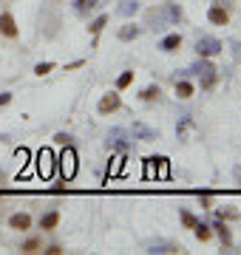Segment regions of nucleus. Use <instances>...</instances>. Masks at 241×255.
Returning <instances> with one entry per match:
<instances>
[{"label":"nucleus","instance_id":"nucleus-1","mask_svg":"<svg viewBox=\"0 0 241 255\" xmlns=\"http://www.w3.org/2000/svg\"><path fill=\"white\" fill-rule=\"evenodd\" d=\"M54 164H57L54 150H51V147H40L37 156H34V167H37L40 179H51V176H54Z\"/></svg>","mask_w":241,"mask_h":255},{"label":"nucleus","instance_id":"nucleus-2","mask_svg":"<svg viewBox=\"0 0 241 255\" xmlns=\"http://www.w3.org/2000/svg\"><path fill=\"white\" fill-rule=\"evenodd\" d=\"M57 162H60V176H63L65 182H71L77 173V153L71 145H65V150L60 156H57Z\"/></svg>","mask_w":241,"mask_h":255},{"label":"nucleus","instance_id":"nucleus-3","mask_svg":"<svg viewBox=\"0 0 241 255\" xmlns=\"http://www.w3.org/2000/svg\"><path fill=\"white\" fill-rule=\"evenodd\" d=\"M145 176L148 179H167L170 176V164L165 156H150L145 159Z\"/></svg>","mask_w":241,"mask_h":255},{"label":"nucleus","instance_id":"nucleus-4","mask_svg":"<svg viewBox=\"0 0 241 255\" xmlns=\"http://www.w3.org/2000/svg\"><path fill=\"white\" fill-rule=\"evenodd\" d=\"M190 71L202 80V88H213V85H216V77H219V74H216V65L213 63H207V57H202Z\"/></svg>","mask_w":241,"mask_h":255},{"label":"nucleus","instance_id":"nucleus-5","mask_svg":"<svg viewBox=\"0 0 241 255\" xmlns=\"http://www.w3.org/2000/svg\"><path fill=\"white\" fill-rule=\"evenodd\" d=\"M222 48V40H216V37H199L196 40V54L199 57H216Z\"/></svg>","mask_w":241,"mask_h":255},{"label":"nucleus","instance_id":"nucleus-6","mask_svg":"<svg viewBox=\"0 0 241 255\" xmlns=\"http://www.w3.org/2000/svg\"><path fill=\"white\" fill-rule=\"evenodd\" d=\"M120 105H122L120 94H117V91H111V94H105V97L100 100V105H97V111H100L102 117H108V114H114V111H120Z\"/></svg>","mask_w":241,"mask_h":255},{"label":"nucleus","instance_id":"nucleus-7","mask_svg":"<svg viewBox=\"0 0 241 255\" xmlns=\"http://www.w3.org/2000/svg\"><path fill=\"white\" fill-rule=\"evenodd\" d=\"M207 20H210L213 26H227V23H230V11L224 9V6H210V9H207Z\"/></svg>","mask_w":241,"mask_h":255},{"label":"nucleus","instance_id":"nucleus-8","mask_svg":"<svg viewBox=\"0 0 241 255\" xmlns=\"http://www.w3.org/2000/svg\"><path fill=\"white\" fill-rule=\"evenodd\" d=\"M128 130H122V128H114L111 133H108V147H120V150H128Z\"/></svg>","mask_w":241,"mask_h":255},{"label":"nucleus","instance_id":"nucleus-9","mask_svg":"<svg viewBox=\"0 0 241 255\" xmlns=\"http://www.w3.org/2000/svg\"><path fill=\"white\" fill-rule=\"evenodd\" d=\"M0 34L17 37V23H14V17H11L9 11H3V14H0Z\"/></svg>","mask_w":241,"mask_h":255},{"label":"nucleus","instance_id":"nucleus-10","mask_svg":"<svg viewBox=\"0 0 241 255\" xmlns=\"http://www.w3.org/2000/svg\"><path fill=\"white\" fill-rule=\"evenodd\" d=\"M9 227L11 230H28L31 227V216H28V213H14L9 219Z\"/></svg>","mask_w":241,"mask_h":255},{"label":"nucleus","instance_id":"nucleus-11","mask_svg":"<svg viewBox=\"0 0 241 255\" xmlns=\"http://www.w3.org/2000/svg\"><path fill=\"white\" fill-rule=\"evenodd\" d=\"M213 230H216V236L222 238V244H224V247H230V244H233V233H230V227H227L222 219H216V227H213Z\"/></svg>","mask_w":241,"mask_h":255},{"label":"nucleus","instance_id":"nucleus-12","mask_svg":"<svg viewBox=\"0 0 241 255\" xmlns=\"http://www.w3.org/2000/svg\"><path fill=\"white\" fill-rule=\"evenodd\" d=\"M179 46H182V34H167V37H162V43H159L162 51H176Z\"/></svg>","mask_w":241,"mask_h":255},{"label":"nucleus","instance_id":"nucleus-13","mask_svg":"<svg viewBox=\"0 0 241 255\" xmlns=\"http://www.w3.org/2000/svg\"><path fill=\"white\" fill-rule=\"evenodd\" d=\"M136 9H139V0H120V14L122 17H130V14H136Z\"/></svg>","mask_w":241,"mask_h":255},{"label":"nucleus","instance_id":"nucleus-14","mask_svg":"<svg viewBox=\"0 0 241 255\" xmlns=\"http://www.w3.org/2000/svg\"><path fill=\"white\" fill-rule=\"evenodd\" d=\"M139 37V26H133V23H128V26L120 28V40L122 43H128V40H136Z\"/></svg>","mask_w":241,"mask_h":255},{"label":"nucleus","instance_id":"nucleus-15","mask_svg":"<svg viewBox=\"0 0 241 255\" xmlns=\"http://www.w3.org/2000/svg\"><path fill=\"white\" fill-rule=\"evenodd\" d=\"M176 97L179 100H190V97H193V85L187 80H182V82L176 80Z\"/></svg>","mask_w":241,"mask_h":255},{"label":"nucleus","instance_id":"nucleus-16","mask_svg":"<svg viewBox=\"0 0 241 255\" xmlns=\"http://www.w3.org/2000/svg\"><path fill=\"white\" fill-rule=\"evenodd\" d=\"M57 224H60V213H54V210H51V213H46V216L40 219V227H43V230H54Z\"/></svg>","mask_w":241,"mask_h":255},{"label":"nucleus","instance_id":"nucleus-17","mask_svg":"<svg viewBox=\"0 0 241 255\" xmlns=\"http://www.w3.org/2000/svg\"><path fill=\"white\" fill-rule=\"evenodd\" d=\"M159 97H162V88H159V85H148V88L139 94L142 102H153V100H159Z\"/></svg>","mask_w":241,"mask_h":255},{"label":"nucleus","instance_id":"nucleus-18","mask_svg":"<svg viewBox=\"0 0 241 255\" xmlns=\"http://www.w3.org/2000/svg\"><path fill=\"white\" fill-rule=\"evenodd\" d=\"M193 233H196V238H199V241H210V238H213V230L207 227V224H202V221L193 227Z\"/></svg>","mask_w":241,"mask_h":255},{"label":"nucleus","instance_id":"nucleus-19","mask_svg":"<svg viewBox=\"0 0 241 255\" xmlns=\"http://www.w3.org/2000/svg\"><path fill=\"white\" fill-rule=\"evenodd\" d=\"M165 11H167V17H170V23H179V20L185 17V14H182V9H179L176 3H165Z\"/></svg>","mask_w":241,"mask_h":255},{"label":"nucleus","instance_id":"nucleus-20","mask_svg":"<svg viewBox=\"0 0 241 255\" xmlns=\"http://www.w3.org/2000/svg\"><path fill=\"white\" fill-rule=\"evenodd\" d=\"M216 219H222V221H236V219H239V210H233V207L216 210Z\"/></svg>","mask_w":241,"mask_h":255},{"label":"nucleus","instance_id":"nucleus-21","mask_svg":"<svg viewBox=\"0 0 241 255\" xmlns=\"http://www.w3.org/2000/svg\"><path fill=\"white\" fill-rule=\"evenodd\" d=\"M133 136H142V139H156L159 133H156V130H150V128H145V125H133Z\"/></svg>","mask_w":241,"mask_h":255},{"label":"nucleus","instance_id":"nucleus-22","mask_svg":"<svg viewBox=\"0 0 241 255\" xmlns=\"http://www.w3.org/2000/svg\"><path fill=\"white\" fill-rule=\"evenodd\" d=\"M105 23H108V14H100V17L94 20L91 26H88V31H91V34L97 37V34H100V31H102V28H105Z\"/></svg>","mask_w":241,"mask_h":255},{"label":"nucleus","instance_id":"nucleus-23","mask_svg":"<svg viewBox=\"0 0 241 255\" xmlns=\"http://www.w3.org/2000/svg\"><path fill=\"white\" fill-rule=\"evenodd\" d=\"M40 247H43V241H40V238H28L26 244L20 247V253H37Z\"/></svg>","mask_w":241,"mask_h":255},{"label":"nucleus","instance_id":"nucleus-24","mask_svg":"<svg viewBox=\"0 0 241 255\" xmlns=\"http://www.w3.org/2000/svg\"><path fill=\"white\" fill-rule=\"evenodd\" d=\"M130 82H133V71H125V74H120V77H117V88H128Z\"/></svg>","mask_w":241,"mask_h":255},{"label":"nucleus","instance_id":"nucleus-25","mask_svg":"<svg viewBox=\"0 0 241 255\" xmlns=\"http://www.w3.org/2000/svg\"><path fill=\"white\" fill-rule=\"evenodd\" d=\"M182 224H185L187 230H193L196 224H199V219H196L193 213H187V210H182Z\"/></svg>","mask_w":241,"mask_h":255},{"label":"nucleus","instance_id":"nucleus-26","mask_svg":"<svg viewBox=\"0 0 241 255\" xmlns=\"http://www.w3.org/2000/svg\"><path fill=\"white\" fill-rule=\"evenodd\" d=\"M51 68H54V63H37L34 65V74H37V77H46Z\"/></svg>","mask_w":241,"mask_h":255},{"label":"nucleus","instance_id":"nucleus-27","mask_svg":"<svg viewBox=\"0 0 241 255\" xmlns=\"http://www.w3.org/2000/svg\"><path fill=\"white\" fill-rule=\"evenodd\" d=\"M153 253H182V250L173 244H159V247H153Z\"/></svg>","mask_w":241,"mask_h":255},{"label":"nucleus","instance_id":"nucleus-28","mask_svg":"<svg viewBox=\"0 0 241 255\" xmlns=\"http://www.w3.org/2000/svg\"><path fill=\"white\" fill-rule=\"evenodd\" d=\"M97 6V0H77V9L85 11V9H94Z\"/></svg>","mask_w":241,"mask_h":255},{"label":"nucleus","instance_id":"nucleus-29","mask_svg":"<svg viewBox=\"0 0 241 255\" xmlns=\"http://www.w3.org/2000/svg\"><path fill=\"white\" fill-rule=\"evenodd\" d=\"M28 156H31V153H28L26 147H20V150H17V159H20V164H28Z\"/></svg>","mask_w":241,"mask_h":255},{"label":"nucleus","instance_id":"nucleus-30","mask_svg":"<svg viewBox=\"0 0 241 255\" xmlns=\"http://www.w3.org/2000/svg\"><path fill=\"white\" fill-rule=\"evenodd\" d=\"M54 142H60V145H68V142H71V136H68V133H57Z\"/></svg>","mask_w":241,"mask_h":255},{"label":"nucleus","instance_id":"nucleus-31","mask_svg":"<svg viewBox=\"0 0 241 255\" xmlns=\"http://www.w3.org/2000/svg\"><path fill=\"white\" fill-rule=\"evenodd\" d=\"M60 253H63V250H60V247H57V244H51V247H48V250H46V255H60Z\"/></svg>","mask_w":241,"mask_h":255},{"label":"nucleus","instance_id":"nucleus-32","mask_svg":"<svg viewBox=\"0 0 241 255\" xmlns=\"http://www.w3.org/2000/svg\"><path fill=\"white\" fill-rule=\"evenodd\" d=\"M11 102V94H0V108H3V105H9Z\"/></svg>","mask_w":241,"mask_h":255},{"label":"nucleus","instance_id":"nucleus-33","mask_svg":"<svg viewBox=\"0 0 241 255\" xmlns=\"http://www.w3.org/2000/svg\"><path fill=\"white\" fill-rule=\"evenodd\" d=\"M199 199H202V204H204V207H210V193H202Z\"/></svg>","mask_w":241,"mask_h":255},{"label":"nucleus","instance_id":"nucleus-34","mask_svg":"<svg viewBox=\"0 0 241 255\" xmlns=\"http://www.w3.org/2000/svg\"><path fill=\"white\" fill-rule=\"evenodd\" d=\"M233 51H236V57H239V63H241V43H233Z\"/></svg>","mask_w":241,"mask_h":255},{"label":"nucleus","instance_id":"nucleus-35","mask_svg":"<svg viewBox=\"0 0 241 255\" xmlns=\"http://www.w3.org/2000/svg\"><path fill=\"white\" fill-rule=\"evenodd\" d=\"M0 196H3V190H0Z\"/></svg>","mask_w":241,"mask_h":255}]
</instances>
